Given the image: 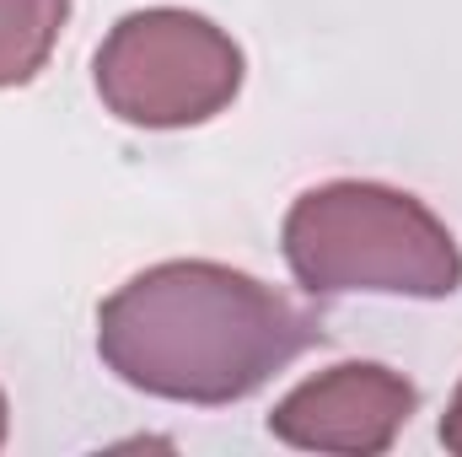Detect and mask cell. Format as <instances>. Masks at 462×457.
<instances>
[{"label":"cell","instance_id":"obj_1","mask_svg":"<svg viewBox=\"0 0 462 457\" xmlns=\"http://www.w3.org/2000/svg\"><path fill=\"white\" fill-rule=\"evenodd\" d=\"M328 344L323 312L216 258H167L97 307V355L124 387L226 409Z\"/></svg>","mask_w":462,"mask_h":457},{"label":"cell","instance_id":"obj_2","mask_svg":"<svg viewBox=\"0 0 462 457\" xmlns=\"http://www.w3.org/2000/svg\"><path fill=\"white\" fill-rule=\"evenodd\" d=\"M280 247L307 296L447 302L462 291V247L452 227L420 194L371 178L307 189L285 210Z\"/></svg>","mask_w":462,"mask_h":457},{"label":"cell","instance_id":"obj_3","mask_svg":"<svg viewBox=\"0 0 462 457\" xmlns=\"http://www.w3.org/2000/svg\"><path fill=\"white\" fill-rule=\"evenodd\" d=\"M247 60L226 27L183 5H145L108 27L92 60L103 108L134 129H194L226 114Z\"/></svg>","mask_w":462,"mask_h":457},{"label":"cell","instance_id":"obj_4","mask_svg":"<svg viewBox=\"0 0 462 457\" xmlns=\"http://www.w3.org/2000/svg\"><path fill=\"white\" fill-rule=\"evenodd\" d=\"M420 409V387L382 360H339L307 382H296L274 415L269 436L296 452L382 457Z\"/></svg>","mask_w":462,"mask_h":457},{"label":"cell","instance_id":"obj_5","mask_svg":"<svg viewBox=\"0 0 462 457\" xmlns=\"http://www.w3.org/2000/svg\"><path fill=\"white\" fill-rule=\"evenodd\" d=\"M65 22L70 0H0V92L43 76Z\"/></svg>","mask_w":462,"mask_h":457},{"label":"cell","instance_id":"obj_6","mask_svg":"<svg viewBox=\"0 0 462 457\" xmlns=\"http://www.w3.org/2000/svg\"><path fill=\"white\" fill-rule=\"evenodd\" d=\"M441 447L462 457V382L452 393V404H447V415H441Z\"/></svg>","mask_w":462,"mask_h":457},{"label":"cell","instance_id":"obj_7","mask_svg":"<svg viewBox=\"0 0 462 457\" xmlns=\"http://www.w3.org/2000/svg\"><path fill=\"white\" fill-rule=\"evenodd\" d=\"M5 431H11V409H5V393H0V447H5Z\"/></svg>","mask_w":462,"mask_h":457}]
</instances>
